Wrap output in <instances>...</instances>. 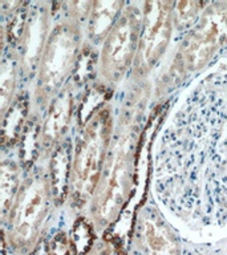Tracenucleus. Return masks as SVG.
Returning <instances> with one entry per match:
<instances>
[{"label":"nucleus","instance_id":"1","mask_svg":"<svg viewBox=\"0 0 227 255\" xmlns=\"http://www.w3.org/2000/svg\"><path fill=\"white\" fill-rule=\"evenodd\" d=\"M155 190L182 214L227 221V71L210 72L158 139Z\"/></svg>","mask_w":227,"mask_h":255},{"label":"nucleus","instance_id":"2","mask_svg":"<svg viewBox=\"0 0 227 255\" xmlns=\"http://www.w3.org/2000/svg\"><path fill=\"white\" fill-rule=\"evenodd\" d=\"M142 95L126 99L113 130L100 183L92 198V217L97 229H105L126 205L133 186L143 119Z\"/></svg>","mask_w":227,"mask_h":255},{"label":"nucleus","instance_id":"3","mask_svg":"<svg viewBox=\"0 0 227 255\" xmlns=\"http://www.w3.org/2000/svg\"><path fill=\"white\" fill-rule=\"evenodd\" d=\"M113 130L111 105H101L87 121L76 147L69 193L73 206L81 207L93 198L107 162Z\"/></svg>","mask_w":227,"mask_h":255},{"label":"nucleus","instance_id":"4","mask_svg":"<svg viewBox=\"0 0 227 255\" xmlns=\"http://www.w3.org/2000/svg\"><path fill=\"white\" fill-rule=\"evenodd\" d=\"M81 49L80 24L68 19L56 24L49 32L37 68L36 101L47 108L64 89L68 77L75 71Z\"/></svg>","mask_w":227,"mask_h":255},{"label":"nucleus","instance_id":"5","mask_svg":"<svg viewBox=\"0 0 227 255\" xmlns=\"http://www.w3.org/2000/svg\"><path fill=\"white\" fill-rule=\"evenodd\" d=\"M227 45V1L209 3L183 40L170 68L166 85H177L189 73L201 71Z\"/></svg>","mask_w":227,"mask_h":255},{"label":"nucleus","instance_id":"6","mask_svg":"<svg viewBox=\"0 0 227 255\" xmlns=\"http://www.w3.org/2000/svg\"><path fill=\"white\" fill-rule=\"evenodd\" d=\"M53 201L48 174L36 169L24 179L9 210V243L20 251L29 250L40 239Z\"/></svg>","mask_w":227,"mask_h":255},{"label":"nucleus","instance_id":"7","mask_svg":"<svg viewBox=\"0 0 227 255\" xmlns=\"http://www.w3.org/2000/svg\"><path fill=\"white\" fill-rule=\"evenodd\" d=\"M142 24V11L135 7L122 9V13L107 39L100 55V72L109 83H118L129 68L134 65Z\"/></svg>","mask_w":227,"mask_h":255},{"label":"nucleus","instance_id":"8","mask_svg":"<svg viewBox=\"0 0 227 255\" xmlns=\"http://www.w3.org/2000/svg\"><path fill=\"white\" fill-rule=\"evenodd\" d=\"M173 5L170 1L143 3L138 49L133 65L135 80H142L157 65L170 41L173 29Z\"/></svg>","mask_w":227,"mask_h":255},{"label":"nucleus","instance_id":"9","mask_svg":"<svg viewBox=\"0 0 227 255\" xmlns=\"http://www.w3.org/2000/svg\"><path fill=\"white\" fill-rule=\"evenodd\" d=\"M47 32L48 9L43 4L37 5L31 13H28L23 36L20 39V65L24 72H31L33 68H39L40 59L49 36Z\"/></svg>","mask_w":227,"mask_h":255},{"label":"nucleus","instance_id":"10","mask_svg":"<svg viewBox=\"0 0 227 255\" xmlns=\"http://www.w3.org/2000/svg\"><path fill=\"white\" fill-rule=\"evenodd\" d=\"M75 112V100L72 88H64L48 105L43 121V150H52L64 139Z\"/></svg>","mask_w":227,"mask_h":255},{"label":"nucleus","instance_id":"11","mask_svg":"<svg viewBox=\"0 0 227 255\" xmlns=\"http://www.w3.org/2000/svg\"><path fill=\"white\" fill-rule=\"evenodd\" d=\"M141 243L145 255H181V247L167 225L147 209L141 217Z\"/></svg>","mask_w":227,"mask_h":255},{"label":"nucleus","instance_id":"12","mask_svg":"<svg viewBox=\"0 0 227 255\" xmlns=\"http://www.w3.org/2000/svg\"><path fill=\"white\" fill-rule=\"evenodd\" d=\"M72 167L73 161L71 139L64 138L52 149L49 170L47 173L52 198L57 205L63 203L71 193Z\"/></svg>","mask_w":227,"mask_h":255},{"label":"nucleus","instance_id":"13","mask_svg":"<svg viewBox=\"0 0 227 255\" xmlns=\"http://www.w3.org/2000/svg\"><path fill=\"white\" fill-rule=\"evenodd\" d=\"M122 1H95L88 17V37L93 44L107 39L122 13Z\"/></svg>","mask_w":227,"mask_h":255},{"label":"nucleus","instance_id":"14","mask_svg":"<svg viewBox=\"0 0 227 255\" xmlns=\"http://www.w3.org/2000/svg\"><path fill=\"white\" fill-rule=\"evenodd\" d=\"M20 171L15 162L4 159L0 170V199L1 211L5 217L8 210H11L13 201L20 190Z\"/></svg>","mask_w":227,"mask_h":255},{"label":"nucleus","instance_id":"15","mask_svg":"<svg viewBox=\"0 0 227 255\" xmlns=\"http://www.w3.org/2000/svg\"><path fill=\"white\" fill-rule=\"evenodd\" d=\"M28 112L27 99L24 96H19L17 99L11 104L8 111L4 113L3 117V143H12V141L17 139L21 135V128L24 127L25 116Z\"/></svg>","mask_w":227,"mask_h":255},{"label":"nucleus","instance_id":"16","mask_svg":"<svg viewBox=\"0 0 227 255\" xmlns=\"http://www.w3.org/2000/svg\"><path fill=\"white\" fill-rule=\"evenodd\" d=\"M19 60L16 55H9L3 60L1 65V77H0V88H1V116L8 111L13 103V93H15L16 80H17V68Z\"/></svg>","mask_w":227,"mask_h":255},{"label":"nucleus","instance_id":"17","mask_svg":"<svg viewBox=\"0 0 227 255\" xmlns=\"http://www.w3.org/2000/svg\"><path fill=\"white\" fill-rule=\"evenodd\" d=\"M25 129L20 135V142L23 145L20 150V157L21 161L27 163H32L39 155V153L43 150V124H39L37 121H31L25 125Z\"/></svg>","mask_w":227,"mask_h":255},{"label":"nucleus","instance_id":"18","mask_svg":"<svg viewBox=\"0 0 227 255\" xmlns=\"http://www.w3.org/2000/svg\"><path fill=\"white\" fill-rule=\"evenodd\" d=\"M207 4L203 1H178L173 5V25L175 29L183 31L198 21Z\"/></svg>","mask_w":227,"mask_h":255},{"label":"nucleus","instance_id":"19","mask_svg":"<svg viewBox=\"0 0 227 255\" xmlns=\"http://www.w3.org/2000/svg\"><path fill=\"white\" fill-rule=\"evenodd\" d=\"M95 231L87 219L80 218L72 229L71 246L75 255H88L93 250Z\"/></svg>","mask_w":227,"mask_h":255},{"label":"nucleus","instance_id":"20","mask_svg":"<svg viewBox=\"0 0 227 255\" xmlns=\"http://www.w3.org/2000/svg\"><path fill=\"white\" fill-rule=\"evenodd\" d=\"M68 5L71 7V9H69L71 11V19L80 24V21L89 17L93 3L92 1H75V3H69Z\"/></svg>","mask_w":227,"mask_h":255},{"label":"nucleus","instance_id":"21","mask_svg":"<svg viewBox=\"0 0 227 255\" xmlns=\"http://www.w3.org/2000/svg\"><path fill=\"white\" fill-rule=\"evenodd\" d=\"M51 255H69V249H68L65 235L59 234L52 241Z\"/></svg>","mask_w":227,"mask_h":255},{"label":"nucleus","instance_id":"22","mask_svg":"<svg viewBox=\"0 0 227 255\" xmlns=\"http://www.w3.org/2000/svg\"><path fill=\"white\" fill-rule=\"evenodd\" d=\"M88 255H112V251L108 245H99L97 247H93V250Z\"/></svg>","mask_w":227,"mask_h":255},{"label":"nucleus","instance_id":"23","mask_svg":"<svg viewBox=\"0 0 227 255\" xmlns=\"http://www.w3.org/2000/svg\"><path fill=\"white\" fill-rule=\"evenodd\" d=\"M43 245L44 243H41V245H39V246L36 247L33 255H51V253H49V250H48V247L43 246Z\"/></svg>","mask_w":227,"mask_h":255}]
</instances>
